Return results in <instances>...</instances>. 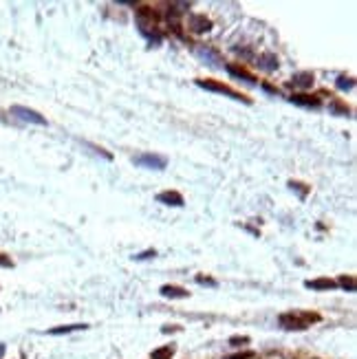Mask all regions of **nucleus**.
<instances>
[{
	"instance_id": "f257e3e1",
	"label": "nucleus",
	"mask_w": 357,
	"mask_h": 359,
	"mask_svg": "<svg viewBox=\"0 0 357 359\" xmlns=\"http://www.w3.org/2000/svg\"><path fill=\"white\" fill-rule=\"evenodd\" d=\"M318 320H320V315H316V313H300V311H295V313L280 315V326L289 328V331H304V328H309L313 322H318Z\"/></svg>"
},
{
	"instance_id": "f03ea898",
	"label": "nucleus",
	"mask_w": 357,
	"mask_h": 359,
	"mask_svg": "<svg viewBox=\"0 0 357 359\" xmlns=\"http://www.w3.org/2000/svg\"><path fill=\"white\" fill-rule=\"evenodd\" d=\"M201 88L205 90H212V93H221V95H227V97H232V99H240V101H245V104H251V99L249 97H245L243 93H238V90H234V88H229L227 84H221V82H212V80H198L196 82Z\"/></svg>"
},
{
	"instance_id": "7ed1b4c3",
	"label": "nucleus",
	"mask_w": 357,
	"mask_h": 359,
	"mask_svg": "<svg viewBox=\"0 0 357 359\" xmlns=\"http://www.w3.org/2000/svg\"><path fill=\"white\" fill-rule=\"evenodd\" d=\"M11 113H14L16 117L25 119V121H31V124H40V126H44V124H46V119L42 117L40 113L31 111V108H25V106H14V108H11Z\"/></svg>"
},
{
	"instance_id": "20e7f679",
	"label": "nucleus",
	"mask_w": 357,
	"mask_h": 359,
	"mask_svg": "<svg viewBox=\"0 0 357 359\" xmlns=\"http://www.w3.org/2000/svg\"><path fill=\"white\" fill-rule=\"evenodd\" d=\"M135 163L137 166H143V168H152V170L166 168V159L159 155H139V157H135Z\"/></svg>"
},
{
	"instance_id": "39448f33",
	"label": "nucleus",
	"mask_w": 357,
	"mask_h": 359,
	"mask_svg": "<svg viewBox=\"0 0 357 359\" xmlns=\"http://www.w3.org/2000/svg\"><path fill=\"white\" fill-rule=\"evenodd\" d=\"M187 27H190L192 31H196V33H203V31H210L212 22H210L205 16H190V20H187Z\"/></svg>"
},
{
	"instance_id": "423d86ee",
	"label": "nucleus",
	"mask_w": 357,
	"mask_h": 359,
	"mask_svg": "<svg viewBox=\"0 0 357 359\" xmlns=\"http://www.w3.org/2000/svg\"><path fill=\"white\" fill-rule=\"evenodd\" d=\"M159 203H166V205H174V208H181L183 205V196H181L179 192H161L159 196H157Z\"/></svg>"
},
{
	"instance_id": "0eeeda50",
	"label": "nucleus",
	"mask_w": 357,
	"mask_h": 359,
	"mask_svg": "<svg viewBox=\"0 0 357 359\" xmlns=\"http://www.w3.org/2000/svg\"><path fill=\"white\" fill-rule=\"evenodd\" d=\"M307 287L316 289V291H329V289H335L337 282H333V280H329V278H318V280H309Z\"/></svg>"
},
{
	"instance_id": "6e6552de",
	"label": "nucleus",
	"mask_w": 357,
	"mask_h": 359,
	"mask_svg": "<svg viewBox=\"0 0 357 359\" xmlns=\"http://www.w3.org/2000/svg\"><path fill=\"white\" fill-rule=\"evenodd\" d=\"M313 84V73H295L291 77V86L295 88H309Z\"/></svg>"
},
{
	"instance_id": "1a4fd4ad",
	"label": "nucleus",
	"mask_w": 357,
	"mask_h": 359,
	"mask_svg": "<svg viewBox=\"0 0 357 359\" xmlns=\"http://www.w3.org/2000/svg\"><path fill=\"white\" fill-rule=\"evenodd\" d=\"M161 295H166V297H187L190 293H187L185 289H181V287H174V284H163Z\"/></svg>"
},
{
	"instance_id": "9d476101",
	"label": "nucleus",
	"mask_w": 357,
	"mask_h": 359,
	"mask_svg": "<svg viewBox=\"0 0 357 359\" xmlns=\"http://www.w3.org/2000/svg\"><path fill=\"white\" fill-rule=\"evenodd\" d=\"M291 101L298 106H307V108H318L320 106V101L313 99V97H309V95H291Z\"/></svg>"
},
{
	"instance_id": "9b49d317",
	"label": "nucleus",
	"mask_w": 357,
	"mask_h": 359,
	"mask_svg": "<svg viewBox=\"0 0 357 359\" xmlns=\"http://www.w3.org/2000/svg\"><path fill=\"white\" fill-rule=\"evenodd\" d=\"M227 71L232 73V75H236V77H243L245 82H249V84H256V77L253 75H249L245 69H236V66H227Z\"/></svg>"
},
{
	"instance_id": "f8f14e48",
	"label": "nucleus",
	"mask_w": 357,
	"mask_h": 359,
	"mask_svg": "<svg viewBox=\"0 0 357 359\" xmlns=\"http://www.w3.org/2000/svg\"><path fill=\"white\" fill-rule=\"evenodd\" d=\"M258 66H263V69L271 71V69H276V66H278V58H276V56H260Z\"/></svg>"
},
{
	"instance_id": "ddd939ff",
	"label": "nucleus",
	"mask_w": 357,
	"mask_h": 359,
	"mask_svg": "<svg viewBox=\"0 0 357 359\" xmlns=\"http://www.w3.org/2000/svg\"><path fill=\"white\" fill-rule=\"evenodd\" d=\"M174 355V348L172 346H163V348H157L152 352V359H170Z\"/></svg>"
},
{
	"instance_id": "4468645a",
	"label": "nucleus",
	"mask_w": 357,
	"mask_h": 359,
	"mask_svg": "<svg viewBox=\"0 0 357 359\" xmlns=\"http://www.w3.org/2000/svg\"><path fill=\"white\" fill-rule=\"evenodd\" d=\"M80 328H86L84 324H73V326H62V328H53V335H60V333H69V331H80Z\"/></svg>"
},
{
	"instance_id": "2eb2a0df",
	"label": "nucleus",
	"mask_w": 357,
	"mask_h": 359,
	"mask_svg": "<svg viewBox=\"0 0 357 359\" xmlns=\"http://www.w3.org/2000/svg\"><path fill=\"white\" fill-rule=\"evenodd\" d=\"M340 284H342V287H348V291H353V289H355V280L350 278V276H348V278H346V276H342V278H340Z\"/></svg>"
},
{
	"instance_id": "dca6fc26",
	"label": "nucleus",
	"mask_w": 357,
	"mask_h": 359,
	"mask_svg": "<svg viewBox=\"0 0 357 359\" xmlns=\"http://www.w3.org/2000/svg\"><path fill=\"white\" fill-rule=\"evenodd\" d=\"M247 342H249V337H232V339H229V344H232V346H243Z\"/></svg>"
},
{
	"instance_id": "f3484780",
	"label": "nucleus",
	"mask_w": 357,
	"mask_h": 359,
	"mask_svg": "<svg viewBox=\"0 0 357 359\" xmlns=\"http://www.w3.org/2000/svg\"><path fill=\"white\" fill-rule=\"evenodd\" d=\"M196 282H198V284H208V287H216V282H214V280L203 278V276H198V278H196Z\"/></svg>"
},
{
	"instance_id": "a211bd4d",
	"label": "nucleus",
	"mask_w": 357,
	"mask_h": 359,
	"mask_svg": "<svg viewBox=\"0 0 357 359\" xmlns=\"http://www.w3.org/2000/svg\"><path fill=\"white\" fill-rule=\"evenodd\" d=\"M253 357V352H240V355H232V357H227V359H251Z\"/></svg>"
},
{
	"instance_id": "6ab92c4d",
	"label": "nucleus",
	"mask_w": 357,
	"mask_h": 359,
	"mask_svg": "<svg viewBox=\"0 0 357 359\" xmlns=\"http://www.w3.org/2000/svg\"><path fill=\"white\" fill-rule=\"evenodd\" d=\"M152 255H155V249H152V251H143V253L135 255V260H146V258H152Z\"/></svg>"
},
{
	"instance_id": "aec40b11",
	"label": "nucleus",
	"mask_w": 357,
	"mask_h": 359,
	"mask_svg": "<svg viewBox=\"0 0 357 359\" xmlns=\"http://www.w3.org/2000/svg\"><path fill=\"white\" fill-rule=\"evenodd\" d=\"M11 265H14V263H11V260L7 258V255H5V253H0V267H11Z\"/></svg>"
},
{
	"instance_id": "412c9836",
	"label": "nucleus",
	"mask_w": 357,
	"mask_h": 359,
	"mask_svg": "<svg viewBox=\"0 0 357 359\" xmlns=\"http://www.w3.org/2000/svg\"><path fill=\"white\" fill-rule=\"evenodd\" d=\"M337 86H340V88H350V86H353V82H344V77H340V82H337Z\"/></svg>"
}]
</instances>
